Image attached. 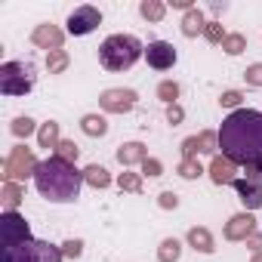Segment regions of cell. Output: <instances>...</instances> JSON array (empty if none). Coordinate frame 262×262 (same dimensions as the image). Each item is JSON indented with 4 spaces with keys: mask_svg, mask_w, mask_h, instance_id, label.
I'll return each mask as SVG.
<instances>
[{
    "mask_svg": "<svg viewBox=\"0 0 262 262\" xmlns=\"http://www.w3.org/2000/svg\"><path fill=\"white\" fill-rule=\"evenodd\" d=\"M219 148L237 167H247L262 158V111L237 108L219 126Z\"/></svg>",
    "mask_w": 262,
    "mask_h": 262,
    "instance_id": "obj_1",
    "label": "cell"
},
{
    "mask_svg": "<svg viewBox=\"0 0 262 262\" xmlns=\"http://www.w3.org/2000/svg\"><path fill=\"white\" fill-rule=\"evenodd\" d=\"M34 185H37V194L47 198L50 204H74L83 188V170H77L74 164L53 155V158L40 161Z\"/></svg>",
    "mask_w": 262,
    "mask_h": 262,
    "instance_id": "obj_2",
    "label": "cell"
},
{
    "mask_svg": "<svg viewBox=\"0 0 262 262\" xmlns=\"http://www.w3.org/2000/svg\"><path fill=\"white\" fill-rule=\"evenodd\" d=\"M145 56V47L133 34H108L99 43V65L105 71H126Z\"/></svg>",
    "mask_w": 262,
    "mask_h": 262,
    "instance_id": "obj_3",
    "label": "cell"
},
{
    "mask_svg": "<svg viewBox=\"0 0 262 262\" xmlns=\"http://www.w3.org/2000/svg\"><path fill=\"white\" fill-rule=\"evenodd\" d=\"M34 65L31 62H4L0 65V93L4 96H25L34 90Z\"/></svg>",
    "mask_w": 262,
    "mask_h": 262,
    "instance_id": "obj_4",
    "label": "cell"
},
{
    "mask_svg": "<svg viewBox=\"0 0 262 262\" xmlns=\"http://www.w3.org/2000/svg\"><path fill=\"white\" fill-rule=\"evenodd\" d=\"M37 155L28 148V145H16L10 148L7 161H4V182H25V179H34L37 176Z\"/></svg>",
    "mask_w": 262,
    "mask_h": 262,
    "instance_id": "obj_5",
    "label": "cell"
},
{
    "mask_svg": "<svg viewBox=\"0 0 262 262\" xmlns=\"http://www.w3.org/2000/svg\"><path fill=\"white\" fill-rule=\"evenodd\" d=\"M62 250L47 244V241H25L19 247H10L4 250V262H62Z\"/></svg>",
    "mask_w": 262,
    "mask_h": 262,
    "instance_id": "obj_6",
    "label": "cell"
},
{
    "mask_svg": "<svg viewBox=\"0 0 262 262\" xmlns=\"http://www.w3.org/2000/svg\"><path fill=\"white\" fill-rule=\"evenodd\" d=\"M139 102V93L129 90V86H111V90H102L99 96V108L105 114H129Z\"/></svg>",
    "mask_w": 262,
    "mask_h": 262,
    "instance_id": "obj_7",
    "label": "cell"
},
{
    "mask_svg": "<svg viewBox=\"0 0 262 262\" xmlns=\"http://www.w3.org/2000/svg\"><path fill=\"white\" fill-rule=\"evenodd\" d=\"M0 241H4V250L19 247V244L31 241L28 222H25L16 210H4V213H0Z\"/></svg>",
    "mask_w": 262,
    "mask_h": 262,
    "instance_id": "obj_8",
    "label": "cell"
},
{
    "mask_svg": "<svg viewBox=\"0 0 262 262\" xmlns=\"http://www.w3.org/2000/svg\"><path fill=\"white\" fill-rule=\"evenodd\" d=\"M65 25H68L65 31H68L71 37H86V34H93V31L102 25V13H99L96 7L83 4V7H74V10H71V16H68Z\"/></svg>",
    "mask_w": 262,
    "mask_h": 262,
    "instance_id": "obj_9",
    "label": "cell"
},
{
    "mask_svg": "<svg viewBox=\"0 0 262 262\" xmlns=\"http://www.w3.org/2000/svg\"><path fill=\"white\" fill-rule=\"evenodd\" d=\"M176 47L170 43V40H151L148 47H145V62H148V68H155V71H170L173 65H176Z\"/></svg>",
    "mask_w": 262,
    "mask_h": 262,
    "instance_id": "obj_10",
    "label": "cell"
},
{
    "mask_svg": "<svg viewBox=\"0 0 262 262\" xmlns=\"http://www.w3.org/2000/svg\"><path fill=\"white\" fill-rule=\"evenodd\" d=\"M256 234V216L253 213H234L228 222H225V228H222V237L225 241H231V244H237V241H247V237H253Z\"/></svg>",
    "mask_w": 262,
    "mask_h": 262,
    "instance_id": "obj_11",
    "label": "cell"
},
{
    "mask_svg": "<svg viewBox=\"0 0 262 262\" xmlns=\"http://www.w3.org/2000/svg\"><path fill=\"white\" fill-rule=\"evenodd\" d=\"M31 43H34L37 50L56 53V50H62V43H65V31H62L59 25H53V22H43V25H37V28L31 31Z\"/></svg>",
    "mask_w": 262,
    "mask_h": 262,
    "instance_id": "obj_12",
    "label": "cell"
},
{
    "mask_svg": "<svg viewBox=\"0 0 262 262\" xmlns=\"http://www.w3.org/2000/svg\"><path fill=\"white\" fill-rule=\"evenodd\" d=\"M210 179H213V185H234V179H237V164L234 161H228L225 155H216L213 161H210Z\"/></svg>",
    "mask_w": 262,
    "mask_h": 262,
    "instance_id": "obj_13",
    "label": "cell"
},
{
    "mask_svg": "<svg viewBox=\"0 0 262 262\" xmlns=\"http://www.w3.org/2000/svg\"><path fill=\"white\" fill-rule=\"evenodd\" d=\"M234 191H237V201L244 204V210H247V213L262 210V185H259V182L234 179Z\"/></svg>",
    "mask_w": 262,
    "mask_h": 262,
    "instance_id": "obj_14",
    "label": "cell"
},
{
    "mask_svg": "<svg viewBox=\"0 0 262 262\" xmlns=\"http://www.w3.org/2000/svg\"><path fill=\"white\" fill-rule=\"evenodd\" d=\"M185 244H188L194 253H204V256L216 253V237H213V231L204 228V225H191L188 234H185Z\"/></svg>",
    "mask_w": 262,
    "mask_h": 262,
    "instance_id": "obj_15",
    "label": "cell"
},
{
    "mask_svg": "<svg viewBox=\"0 0 262 262\" xmlns=\"http://www.w3.org/2000/svg\"><path fill=\"white\" fill-rule=\"evenodd\" d=\"M117 161H120V167H142L145 161H148V148H145V142H123L120 148H117Z\"/></svg>",
    "mask_w": 262,
    "mask_h": 262,
    "instance_id": "obj_16",
    "label": "cell"
},
{
    "mask_svg": "<svg viewBox=\"0 0 262 262\" xmlns=\"http://www.w3.org/2000/svg\"><path fill=\"white\" fill-rule=\"evenodd\" d=\"M204 28H207V16L194 7V10H188L185 16H182V22H179V31L185 34V37H198V34H204Z\"/></svg>",
    "mask_w": 262,
    "mask_h": 262,
    "instance_id": "obj_17",
    "label": "cell"
},
{
    "mask_svg": "<svg viewBox=\"0 0 262 262\" xmlns=\"http://www.w3.org/2000/svg\"><path fill=\"white\" fill-rule=\"evenodd\" d=\"M59 142H62L59 120H47V123H40V129H37V145H40V148L56 151V148H59Z\"/></svg>",
    "mask_w": 262,
    "mask_h": 262,
    "instance_id": "obj_18",
    "label": "cell"
},
{
    "mask_svg": "<svg viewBox=\"0 0 262 262\" xmlns=\"http://www.w3.org/2000/svg\"><path fill=\"white\" fill-rule=\"evenodd\" d=\"M80 129H83V136H90V139H102L108 133V120L102 114H83L80 117Z\"/></svg>",
    "mask_w": 262,
    "mask_h": 262,
    "instance_id": "obj_19",
    "label": "cell"
},
{
    "mask_svg": "<svg viewBox=\"0 0 262 262\" xmlns=\"http://www.w3.org/2000/svg\"><path fill=\"white\" fill-rule=\"evenodd\" d=\"M83 182H86L90 188L102 191V188H108V185H111V173H108L102 164H90V167L83 170Z\"/></svg>",
    "mask_w": 262,
    "mask_h": 262,
    "instance_id": "obj_20",
    "label": "cell"
},
{
    "mask_svg": "<svg viewBox=\"0 0 262 262\" xmlns=\"http://www.w3.org/2000/svg\"><path fill=\"white\" fill-rule=\"evenodd\" d=\"M22 198H25L22 182H4V188H0V201H4V210H19Z\"/></svg>",
    "mask_w": 262,
    "mask_h": 262,
    "instance_id": "obj_21",
    "label": "cell"
},
{
    "mask_svg": "<svg viewBox=\"0 0 262 262\" xmlns=\"http://www.w3.org/2000/svg\"><path fill=\"white\" fill-rule=\"evenodd\" d=\"M37 120L34 117H28V114H22V117H16L13 123H10V133L16 136V139H28V136H37Z\"/></svg>",
    "mask_w": 262,
    "mask_h": 262,
    "instance_id": "obj_22",
    "label": "cell"
},
{
    "mask_svg": "<svg viewBox=\"0 0 262 262\" xmlns=\"http://www.w3.org/2000/svg\"><path fill=\"white\" fill-rule=\"evenodd\" d=\"M139 16L145 22H164L167 4H164V0H142V4H139Z\"/></svg>",
    "mask_w": 262,
    "mask_h": 262,
    "instance_id": "obj_23",
    "label": "cell"
},
{
    "mask_svg": "<svg viewBox=\"0 0 262 262\" xmlns=\"http://www.w3.org/2000/svg\"><path fill=\"white\" fill-rule=\"evenodd\" d=\"M182 256V241L179 237H164L158 247V262H179Z\"/></svg>",
    "mask_w": 262,
    "mask_h": 262,
    "instance_id": "obj_24",
    "label": "cell"
},
{
    "mask_svg": "<svg viewBox=\"0 0 262 262\" xmlns=\"http://www.w3.org/2000/svg\"><path fill=\"white\" fill-rule=\"evenodd\" d=\"M198 142H201V155H210V158L219 155V133H216V129H201Z\"/></svg>",
    "mask_w": 262,
    "mask_h": 262,
    "instance_id": "obj_25",
    "label": "cell"
},
{
    "mask_svg": "<svg viewBox=\"0 0 262 262\" xmlns=\"http://www.w3.org/2000/svg\"><path fill=\"white\" fill-rule=\"evenodd\" d=\"M222 50H225V56H241L247 50V37L241 31H228V37L222 40Z\"/></svg>",
    "mask_w": 262,
    "mask_h": 262,
    "instance_id": "obj_26",
    "label": "cell"
},
{
    "mask_svg": "<svg viewBox=\"0 0 262 262\" xmlns=\"http://www.w3.org/2000/svg\"><path fill=\"white\" fill-rule=\"evenodd\" d=\"M71 65V56L65 50H56V53H47V71L50 74H62L65 68Z\"/></svg>",
    "mask_w": 262,
    "mask_h": 262,
    "instance_id": "obj_27",
    "label": "cell"
},
{
    "mask_svg": "<svg viewBox=\"0 0 262 262\" xmlns=\"http://www.w3.org/2000/svg\"><path fill=\"white\" fill-rule=\"evenodd\" d=\"M179 93H182V90H179L176 80H161V83H158V99H161L164 105H176V102H179Z\"/></svg>",
    "mask_w": 262,
    "mask_h": 262,
    "instance_id": "obj_28",
    "label": "cell"
},
{
    "mask_svg": "<svg viewBox=\"0 0 262 262\" xmlns=\"http://www.w3.org/2000/svg\"><path fill=\"white\" fill-rule=\"evenodd\" d=\"M176 173H179L182 179L194 182V179H201V176H204V167H201V161H198V158H188V161H179Z\"/></svg>",
    "mask_w": 262,
    "mask_h": 262,
    "instance_id": "obj_29",
    "label": "cell"
},
{
    "mask_svg": "<svg viewBox=\"0 0 262 262\" xmlns=\"http://www.w3.org/2000/svg\"><path fill=\"white\" fill-rule=\"evenodd\" d=\"M117 188H120V191L142 194V173H120V176H117Z\"/></svg>",
    "mask_w": 262,
    "mask_h": 262,
    "instance_id": "obj_30",
    "label": "cell"
},
{
    "mask_svg": "<svg viewBox=\"0 0 262 262\" xmlns=\"http://www.w3.org/2000/svg\"><path fill=\"white\" fill-rule=\"evenodd\" d=\"M204 37H207V43H213V47H222V40L228 37V31L222 28V22H207V28H204Z\"/></svg>",
    "mask_w": 262,
    "mask_h": 262,
    "instance_id": "obj_31",
    "label": "cell"
},
{
    "mask_svg": "<svg viewBox=\"0 0 262 262\" xmlns=\"http://www.w3.org/2000/svg\"><path fill=\"white\" fill-rule=\"evenodd\" d=\"M77 155H80V148H77V142H74V139H62V142H59V148H56V158H62V161H68V164H74V161H77Z\"/></svg>",
    "mask_w": 262,
    "mask_h": 262,
    "instance_id": "obj_32",
    "label": "cell"
},
{
    "mask_svg": "<svg viewBox=\"0 0 262 262\" xmlns=\"http://www.w3.org/2000/svg\"><path fill=\"white\" fill-rule=\"evenodd\" d=\"M241 102H244V93H241V90H225V93L219 96V105H222V108H231V111H237Z\"/></svg>",
    "mask_w": 262,
    "mask_h": 262,
    "instance_id": "obj_33",
    "label": "cell"
},
{
    "mask_svg": "<svg viewBox=\"0 0 262 262\" xmlns=\"http://www.w3.org/2000/svg\"><path fill=\"white\" fill-rule=\"evenodd\" d=\"M59 250H62L65 259H80V256H83V241H80V237H71V241H65Z\"/></svg>",
    "mask_w": 262,
    "mask_h": 262,
    "instance_id": "obj_34",
    "label": "cell"
},
{
    "mask_svg": "<svg viewBox=\"0 0 262 262\" xmlns=\"http://www.w3.org/2000/svg\"><path fill=\"white\" fill-rule=\"evenodd\" d=\"M244 80H247V86H256V90H262V62H253V65H247V71H244Z\"/></svg>",
    "mask_w": 262,
    "mask_h": 262,
    "instance_id": "obj_35",
    "label": "cell"
},
{
    "mask_svg": "<svg viewBox=\"0 0 262 262\" xmlns=\"http://www.w3.org/2000/svg\"><path fill=\"white\" fill-rule=\"evenodd\" d=\"M179 148H182V161H188V158H198V155H201V142H198V136H185Z\"/></svg>",
    "mask_w": 262,
    "mask_h": 262,
    "instance_id": "obj_36",
    "label": "cell"
},
{
    "mask_svg": "<svg viewBox=\"0 0 262 262\" xmlns=\"http://www.w3.org/2000/svg\"><path fill=\"white\" fill-rule=\"evenodd\" d=\"M158 207L161 210H176L179 207V194L176 191H161L158 194Z\"/></svg>",
    "mask_w": 262,
    "mask_h": 262,
    "instance_id": "obj_37",
    "label": "cell"
},
{
    "mask_svg": "<svg viewBox=\"0 0 262 262\" xmlns=\"http://www.w3.org/2000/svg\"><path fill=\"white\" fill-rule=\"evenodd\" d=\"M244 179H250V182H259V185H262V158L244 167Z\"/></svg>",
    "mask_w": 262,
    "mask_h": 262,
    "instance_id": "obj_38",
    "label": "cell"
},
{
    "mask_svg": "<svg viewBox=\"0 0 262 262\" xmlns=\"http://www.w3.org/2000/svg\"><path fill=\"white\" fill-rule=\"evenodd\" d=\"M167 120L173 123V126H179L182 120H185V108L176 102V105H167Z\"/></svg>",
    "mask_w": 262,
    "mask_h": 262,
    "instance_id": "obj_39",
    "label": "cell"
},
{
    "mask_svg": "<svg viewBox=\"0 0 262 262\" xmlns=\"http://www.w3.org/2000/svg\"><path fill=\"white\" fill-rule=\"evenodd\" d=\"M142 176H164V164H161L158 158H148V161L142 164Z\"/></svg>",
    "mask_w": 262,
    "mask_h": 262,
    "instance_id": "obj_40",
    "label": "cell"
},
{
    "mask_svg": "<svg viewBox=\"0 0 262 262\" xmlns=\"http://www.w3.org/2000/svg\"><path fill=\"white\" fill-rule=\"evenodd\" d=\"M244 244H247L253 253H262V234H253V237H247Z\"/></svg>",
    "mask_w": 262,
    "mask_h": 262,
    "instance_id": "obj_41",
    "label": "cell"
},
{
    "mask_svg": "<svg viewBox=\"0 0 262 262\" xmlns=\"http://www.w3.org/2000/svg\"><path fill=\"white\" fill-rule=\"evenodd\" d=\"M173 10H194V0H173Z\"/></svg>",
    "mask_w": 262,
    "mask_h": 262,
    "instance_id": "obj_42",
    "label": "cell"
},
{
    "mask_svg": "<svg viewBox=\"0 0 262 262\" xmlns=\"http://www.w3.org/2000/svg\"><path fill=\"white\" fill-rule=\"evenodd\" d=\"M250 262H262V253H253V259Z\"/></svg>",
    "mask_w": 262,
    "mask_h": 262,
    "instance_id": "obj_43",
    "label": "cell"
}]
</instances>
